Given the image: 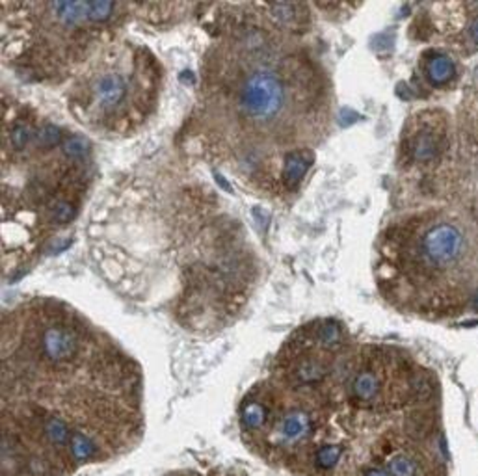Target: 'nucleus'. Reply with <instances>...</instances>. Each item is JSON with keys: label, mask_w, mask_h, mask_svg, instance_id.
I'll use <instances>...</instances> for the list:
<instances>
[{"label": "nucleus", "mask_w": 478, "mask_h": 476, "mask_svg": "<svg viewBox=\"0 0 478 476\" xmlns=\"http://www.w3.org/2000/svg\"><path fill=\"white\" fill-rule=\"evenodd\" d=\"M450 118L443 110H422L407 123L402 136V154L407 166L432 168L450 151Z\"/></svg>", "instance_id": "f257e3e1"}, {"label": "nucleus", "mask_w": 478, "mask_h": 476, "mask_svg": "<svg viewBox=\"0 0 478 476\" xmlns=\"http://www.w3.org/2000/svg\"><path fill=\"white\" fill-rule=\"evenodd\" d=\"M430 25L450 54L467 58L478 52V2L434 4Z\"/></svg>", "instance_id": "f03ea898"}, {"label": "nucleus", "mask_w": 478, "mask_h": 476, "mask_svg": "<svg viewBox=\"0 0 478 476\" xmlns=\"http://www.w3.org/2000/svg\"><path fill=\"white\" fill-rule=\"evenodd\" d=\"M239 104L248 118L272 119L285 108L287 87L275 73L255 71L240 84Z\"/></svg>", "instance_id": "7ed1b4c3"}, {"label": "nucleus", "mask_w": 478, "mask_h": 476, "mask_svg": "<svg viewBox=\"0 0 478 476\" xmlns=\"http://www.w3.org/2000/svg\"><path fill=\"white\" fill-rule=\"evenodd\" d=\"M421 75L430 90L438 92L450 90L456 86L460 78L458 60L454 58V54L439 47L426 49L421 54Z\"/></svg>", "instance_id": "20e7f679"}, {"label": "nucleus", "mask_w": 478, "mask_h": 476, "mask_svg": "<svg viewBox=\"0 0 478 476\" xmlns=\"http://www.w3.org/2000/svg\"><path fill=\"white\" fill-rule=\"evenodd\" d=\"M270 446H289L304 443L315 432V420L307 411L289 410L270 422Z\"/></svg>", "instance_id": "39448f33"}, {"label": "nucleus", "mask_w": 478, "mask_h": 476, "mask_svg": "<svg viewBox=\"0 0 478 476\" xmlns=\"http://www.w3.org/2000/svg\"><path fill=\"white\" fill-rule=\"evenodd\" d=\"M350 400L362 408H374L382 404L387 396L386 379L380 370L374 369L372 365H366L365 369L356 370L348 385Z\"/></svg>", "instance_id": "423d86ee"}, {"label": "nucleus", "mask_w": 478, "mask_h": 476, "mask_svg": "<svg viewBox=\"0 0 478 476\" xmlns=\"http://www.w3.org/2000/svg\"><path fill=\"white\" fill-rule=\"evenodd\" d=\"M129 93V83L125 77H119L117 73H104L95 78L93 84V99L97 106L102 110H112L117 104L125 101Z\"/></svg>", "instance_id": "0eeeda50"}, {"label": "nucleus", "mask_w": 478, "mask_h": 476, "mask_svg": "<svg viewBox=\"0 0 478 476\" xmlns=\"http://www.w3.org/2000/svg\"><path fill=\"white\" fill-rule=\"evenodd\" d=\"M330 372V367L324 359L315 358V355H304L292 361L290 365V379L301 387H313L324 382V378Z\"/></svg>", "instance_id": "6e6552de"}, {"label": "nucleus", "mask_w": 478, "mask_h": 476, "mask_svg": "<svg viewBox=\"0 0 478 476\" xmlns=\"http://www.w3.org/2000/svg\"><path fill=\"white\" fill-rule=\"evenodd\" d=\"M272 408L266 404L263 398H257L253 394H249L248 398L242 402L240 408V425L246 434H257L265 430L270 422Z\"/></svg>", "instance_id": "1a4fd4ad"}, {"label": "nucleus", "mask_w": 478, "mask_h": 476, "mask_svg": "<svg viewBox=\"0 0 478 476\" xmlns=\"http://www.w3.org/2000/svg\"><path fill=\"white\" fill-rule=\"evenodd\" d=\"M315 157L309 151H289L283 160V183L289 190L296 188L300 181L306 177L307 169L311 168Z\"/></svg>", "instance_id": "9d476101"}, {"label": "nucleus", "mask_w": 478, "mask_h": 476, "mask_svg": "<svg viewBox=\"0 0 478 476\" xmlns=\"http://www.w3.org/2000/svg\"><path fill=\"white\" fill-rule=\"evenodd\" d=\"M313 338H315V343L321 348L333 352V350H339L345 344V331L333 320H322L313 328Z\"/></svg>", "instance_id": "9b49d317"}, {"label": "nucleus", "mask_w": 478, "mask_h": 476, "mask_svg": "<svg viewBox=\"0 0 478 476\" xmlns=\"http://www.w3.org/2000/svg\"><path fill=\"white\" fill-rule=\"evenodd\" d=\"M389 476H419V465L415 458L406 452H393L386 461Z\"/></svg>", "instance_id": "f8f14e48"}, {"label": "nucleus", "mask_w": 478, "mask_h": 476, "mask_svg": "<svg viewBox=\"0 0 478 476\" xmlns=\"http://www.w3.org/2000/svg\"><path fill=\"white\" fill-rule=\"evenodd\" d=\"M342 456H345V448L341 445H322L316 448L313 461H315L316 469L331 471V469H335Z\"/></svg>", "instance_id": "ddd939ff"}, {"label": "nucleus", "mask_w": 478, "mask_h": 476, "mask_svg": "<svg viewBox=\"0 0 478 476\" xmlns=\"http://www.w3.org/2000/svg\"><path fill=\"white\" fill-rule=\"evenodd\" d=\"M64 153L73 160L84 159V157L90 153V145H88L86 140L80 138V136H71V138H67L66 142H64Z\"/></svg>", "instance_id": "4468645a"}, {"label": "nucleus", "mask_w": 478, "mask_h": 476, "mask_svg": "<svg viewBox=\"0 0 478 476\" xmlns=\"http://www.w3.org/2000/svg\"><path fill=\"white\" fill-rule=\"evenodd\" d=\"M51 218L52 221L56 224H67L75 218V205L69 203V201H56L54 205L51 207Z\"/></svg>", "instance_id": "2eb2a0df"}, {"label": "nucleus", "mask_w": 478, "mask_h": 476, "mask_svg": "<svg viewBox=\"0 0 478 476\" xmlns=\"http://www.w3.org/2000/svg\"><path fill=\"white\" fill-rule=\"evenodd\" d=\"M10 142L11 147L17 149V151L25 149L26 145H28V142H30V127L26 123L13 125V128H11L10 133Z\"/></svg>", "instance_id": "dca6fc26"}, {"label": "nucleus", "mask_w": 478, "mask_h": 476, "mask_svg": "<svg viewBox=\"0 0 478 476\" xmlns=\"http://www.w3.org/2000/svg\"><path fill=\"white\" fill-rule=\"evenodd\" d=\"M363 476H389V472L386 469H380V467H371V469H365Z\"/></svg>", "instance_id": "f3484780"}, {"label": "nucleus", "mask_w": 478, "mask_h": 476, "mask_svg": "<svg viewBox=\"0 0 478 476\" xmlns=\"http://www.w3.org/2000/svg\"><path fill=\"white\" fill-rule=\"evenodd\" d=\"M469 300H471V309L478 312V288L473 292V294H471V296H469Z\"/></svg>", "instance_id": "a211bd4d"}]
</instances>
